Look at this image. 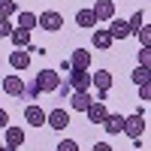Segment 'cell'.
Segmentation results:
<instances>
[{"mask_svg": "<svg viewBox=\"0 0 151 151\" xmlns=\"http://www.w3.org/2000/svg\"><path fill=\"white\" fill-rule=\"evenodd\" d=\"M121 133H127L130 139H139V136L145 133V118H142V109L136 112V115L124 118V130H121Z\"/></svg>", "mask_w": 151, "mask_h": 151, "instance_id": "6da1fadb", "label": "cell"}, {"mask_svg": "<svg viewBox=\"0 0 151 151\" xmlns=\"http://www.w3.org/2000/svg\"><path fill=\"white\" fill-rule=\"evenodd\" d=\"M36 85H40V91H42V94L58 91V85H60L58 70H40V73H36Z\"/></svg>", "mask_w": 151, "mask_h": 151, "instance_id": "7a4b0ae2", "label": "cell"}, {"mask_svg": "<svg viewBox=\"0 0 151 151\" xmlns=\"http://www.w3.org/2000/svg\"><path fill=\"white\" fill-rule=\"evenodd\" d=\"M36 24H40L42 30H60L64 27V15L60 12H55V9H48V12H42V15H36Z\"/></svg>", "mask_w": 151, "mask_h": 151, "instance_id": "3957f363", "label": "cell"}, {"mask_svg": "<svg viewBox=\"0 0 151 151\" xmlns=\"http://www.w3.org/2000/svg\"><path fill=\"white\" fill-rule=\"evenodd\" d=\"M91 85L100 91V103H103V100H106V94L112 91V73H109V70H97V73L91 76Z\"/></svg>", "mask_w": 151, "mask_h": 151, "instance_id": "277c9868", "label": "cell"}, {"mask_svg": "<svg viewBox=\"0 0 151 151\" xmlns=\"http://www.w3.org/2000/svg\"><path fill=\"white\" fill-rule=\"evenodd\" d=\"M45 124H48L52 130H64V127H70L67 109H52V112H45Z\"/></svg>", "mask_w": 151, "mask_h": 151, "instance_id": "5b68a950", "label": "cell"}, {"mask_svg": "<svg viewBox=\"0 0 151 151\" xmlns=\"http://www.w3.org/2000/svg\"><path fill=\"white\" fill-rule=\"evenodd\" d=\"M67 85L73 91H88V88H91V76H88V70H70Z\"/></svg>", "mask_w": 151, "mask_h": 151, "instance_id": "8992f818", "label": "cell"}, {"mask_svg": "<svg viewBox=\"0 0 151 151\" xmlns=\"http://www.w3.org/2000/svg\"><path fill=\"white\" fill-rule=\"evenodd\" d=\"M67 64H70V70H88L91 67V52H88V48H76Z\"/></svg>", "mask_w": 151, "mask_h": 151, "instance_id": "52a82bcc", "label": "cell"}, {"mask_svg": "<svg viewBox=\"0 0 151 151\" xmlns=\"http://www.w3.org/2000/svg\"><path fill=\"white\" fill-rule=\"evenodd\" d=\"M94 15H97V21H100V18H103V21H112V18H115V0H97Z\"/></svg>", "mask_w": 151, "mask_h": 151, "instance_id": "ba28073f", "label": "cell"}, {"mask_svg": "<svg viewBox=\"0 0 151 151\" xmlns=\"http://www.w3.org/2000/svg\"><path fill=\"white\" fill-rule=\"evenodd\" d=\"M91 103H94V100H91V94H88V91H73V94H70V106H73L76 112H85Z\"/></svg>", "mask_w": 151, "mask_h": 151, "instance_id": "9c48e42d", "label": "cell"}, {"mask_svg": "<svg viewBox=\"0 0 151 151\" xmlns=\"http://www.w3.org/2000/svg\"><path fill=\"white\" fill-rule=\"evenodd\" d=\"M85 112H88V118H91V124H103V121H106V115H109L106 103H100V100H97V103H91Z\"/></svg>", "mask_w": 151, "mask_h": 151, "instance_id": "30bf717a", "label": "cell"}, {"mask_svg": "<svg viewBox=\"0 0 151 151\" xmlns=\"http://www.w3.org/2000/svg\"><path fill=\"white\" fill-rule=\"evenodd\" d=\"M106 30L112 33V40H127V36H130V27H127V21H121V18H112Z\"/></svg>", "mask_w": 151, "mask_h": 151, "instance_id": "8fae6325", "label": "cell"}, {"mask_svg": "<svg viewBox=\"0 0 151 151\" xmlns=\"http://www.w3.org/2000/svg\"><path fill=\"white\" fill-rule=\"evenodd\" d=\"M76 24L85 30H94L97 27V15H94V9H79L76 12Z\"/></svg>", "mask_w": 151, "mask_h": 151, "instance_id": "7c38bea8", "label": "cell"}, {"mask_svg": "<svg viewBox=\"0 0 151 151\" xmlns=\"http://www.w3.org/2000/svg\"><path fill=\"white\" fill-rule=\"evenodd\" d=\"M9 64L15 67L18 73H21V70H27V67H30V55H27V48H15V52L9 55Z\"/></svg>", "mask_w": 151, "mask_h": 151, "instance_id": "4fadbf2b", "label": "cell"}, {"mask_svg": "<svg viewBox=\"0 0 151 151\" xmlns=\"http://www.w3.org/2000/svg\"><path fill=\"white\" fill-rule=\"evenodd\" d=\"M24 121H27L30 127H42V124H45V112L40 106H27V109H24Z\"/></svg>", "mask_w": 151, "mask_h": 151, "instance_id": "5bb4252c", "label": "cell"}, {"mask_svg": "<svg viewBox=\"0 0 151 151\" xmlns=\"http://www.w3.org/2000/svg\"><path fill=\"white\" fill-rule=\"evenodd\" d=\"M3 91L12 94V97H24V82L18 79V76H6L3 79Z\"/></svg>", "mask_w": 151, "mask_h": 151, "instance_id": "9a60e30c", "label": "cell"}, {"mask_svg": "<svg viewBox=\"0 0 151 151\" xmlns=\"http://www.w3.org/2000/svg\"><path fill=\"white\" fill-rule=\"evenodd\" d=\"M3 136H6V148H18V145L24 142V130H21V127H6Z\"/></svg>", "mask_w": 151, "mask_h": 151, "instance_id": "2e32d148", "label": "cell"}, {"mask_svg": "<svg viewBox=\"0 0 151 151\" xmlns=\"http://www.w3.org/2000/svg\"><path fill=\"white\" fill-rule=\"evenodd\" d=\"M9 40H12V45H15V48H27V45H30V30H21V27H12V33H9Z\"/></svg>", "mask_w": 151, "mask_h": 151, "instance_id": "e0dca14e", "label": "cell"}, {"mask_svg": "<svg viewBox=\"0 0 151 151\" xmlns=\"http://www.w3.org/2000/svg\"><path fill=\"white\" fill-rule=\"evenodd\" d=\"M103 130H106V133H112V136H115V133H121V130H124V115H106Z\"/></svg>", "mask_w": 151, "mask_h": 151, "instance_id": "ac0fdd59", "label": "cell"}, {"mask_svg": "<svg viewBox=\"0 0 151 151\" xmlns=\"http://www.w3.org/2000/svg\"><path fill=\"white\" fill-rule=\"evenodd\" d=\"M112 45V33L109 30H94V48H109Z\"/></svg>", "mask_w": 151, "mask_h": 151, "instance_id": "d6986e66", "label": "cell"}, {"mask_svg": "<svg viewBox=\"0 0 151 151\" xmlns=\"http://www.w3.org/2000/svg\"><path fill=\"white\" fill-rule=\"evenodd\" d=\"M18 27L21 30H33L36 27V15L33 12H18Z\"/></svg>", "mask_w": 151, "mask_h": 151, "instance_id": "ffe728a7", "label": "cell"}, {"mask_svg": "<svg viewBox=\"0 0 151 151\" xmlns=\"http://www.w3.org/2000/svg\"><path fill=\"white\" fill-rule=\"evenodd\" d=\"M15 12H18V6L12 0H0V18H12Z\"/></svg>", "mask_w": 151, "mask_h": 151, "instance_id": "44dd1931", "label": "cell"}, {"mask_svg": "<svg viewBox=\"0 0 151 151\" xmlns=\"http://www.w3.org/2000/svg\"><path fill=\"white\" fill-rule=\"evenodd\" d=\"M136 36H139V42H142V48H151V27H148V24H142V27L136 30Z\"/></svg>", "mask_w": 151, "mask_h": 151, "instance_id": "7402d4cb", "label": "cell"}, {"mask_svg": "<svg viewBox=\"0 0 151 151\" xmlns=\"http://www.w3.org/2000/svg\"><path fill=\"white\" fill-rule=\"evenodd\" d=\"M142 24H145V15H142V12H133V15H130V21H127V27H130V33H136V30L142 27Z\"/></svg>", "mask_w": 151, "mask_h": 151, "instance_id": "603a6c76", "label": "cell"}, {"mask_svg": "<svg viewBox=\"0 0 151 151\" xmlns=\"http://www.w3.org/2000/svg\"><path fill=\"white\" fill-rule=\"evenodd\" d=\"M40 94H42V91H40V85H36V79H30L27 85H24V97H27V100H36Z\"/></svg>", "mask_w": 151, "mask_h": 151, "instance_id": "cb8c5ba5", "label": "cell"}, {"mask_svg": "<svg viewBox=\"0 0 151 151\" xmlns=\"http://www.w3.org/2000/svg\"><path fill=\"white\" fill-rule=\"evenodd\" d=\"M151 79V73H148V67H136V73H133V82L136 85H145Z\"/></svg>", "mask_w": 151, "mask_h": 151, "instance_id": "d4e9b609", "label": "cell"}, {"mask_svg": "<svg viewBox=\"0 0 151 151\" xmlns=\"http://www.w3.org/2000/svg\"><path fill=\"white\" fill-rule=\"evenodd\" d=\"M151 64V48H142L139 52V67H148Z\"/></svg>", "mask_w": 151, "mask_h": 151, "instance_id": "484cf974", "label": "cell"}, {"mask_svg": "<svg viewBox=\"0 0 151 151\" xmlns=\"http://www.w3.org/2000/svg\"><path fill=\"white\" fill-rule=\"evenodd\" d=\"M58 151H79V145H76L73 139H64V142L58 145Z\"/></svg>", "mask_w": 151, "mask_h": 151, "instance_id": "4316f807", "label": "cell"}, {"mask_svg": "<svg viewBox=\"0 0 151 151\" xmlns=\"http://www.w3.org/2000/svg\"><path fill=\"white\" fill-rule=\"evenodd\" d=\"M12 33V24H9V18H0V36H9Z\"/></svg>", "mask_w": 151, "mask_h": 151, "instance_id": "83f0119b", "label": "cell"}, {"mask_svg": "<svg viewBox=\"0 0 151 151\" xmlns=\"http://www.w3.org/2000/svg\"><path fill=\"white\" fill-rule=\"evenodd\" d=\"M139 97L145 100V103L151 100V85H148V82H145V85H139Z\"/></svg>", "mask_w": 151, "mask_h": 151, "instance_id": "f1b7e54d", "label": "cell"}, {"mask_svg": "<svg viewBox=\"0 0 151 151\" xmlns=\"http://www.w3.org/2000/svg\"><path fill=\"white\" fill-rule=\"evenodd\" d=\"M58 94H60V97H70V94H73V88H70L67 82H60V85H58Z\"/></svg>", "mask_w": 151, "mask_h": 151, "instance_id": "f546056e", "label": "cell"}, {"mask_svg": "<svg viewBox=\"0 0 151 151\" xmlns=\"http://www.w3.org/2000/svg\"><path fill=\"white\" fill-rule=\"evenodd\" d=\"M9 127V115H6V109H0V130H6Z\"/></svg>", "mask_w": 151, "mask_h": 151, "instance_id": "4dcf8cb0", "label": "cell"}, {"mask_svg": "<svg viewBox=\"0 0 151 151\" xmlns=\"http://www.w3.org/2000/svg\"><path fill=\"white\" fill-rule=\"evenodd\" d=\"M94 151H112V145H109V142H97Z\"/></svg>", "mask_w": 151, "mask_h": 151, "instance_id": "1f68e13d", "label": "cell"}, {"mask_svg": "<svg viewBox=\"0 0 151 151\" xmlns=\"http://www.w3.org/2000/svg\"><path fill=\"white\" fill-rule=\"evenodd\" d=\"M0 151H18V148H0Z\"/></svg>", "mask_w": 151, "mask_h": 151, "instance_id": "d6a6232c", "label": "cell"}, {"mask_svg": "<svg viewBox=\"0 0 151 151\" xmlns=\"http://www.w3.org/2000/svg\"><path fill=\"white\" fill-rule=\"evenodd\" d=\"M0 148H3V142H0Z\"/></svg>", "mask_w": 151, "mask_h": 151, "instance_id": "836d02e7", "label": "cell"}]
</instances>
